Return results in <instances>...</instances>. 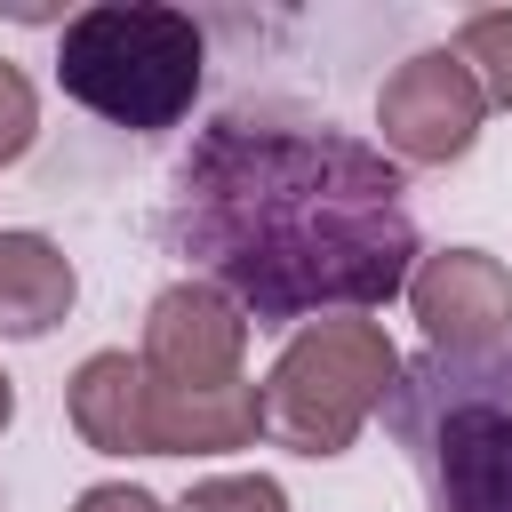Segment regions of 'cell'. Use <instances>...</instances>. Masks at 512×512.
I'll return each instance as SVG.
<instances>
[{"label":"cell","instance_id":"6da1fadb","mask_svg":"<svg viewBox=\"0 0 512 512\" xmlns=\"http://www.w3.org/2000/svg\"><path fill=\"white\" fill-rule=\"evenodd\" d=\"M168 240L256 328H304L408 296L424 256L400 168L320 120L224 112L176 160Z\"/></svg>","mask_w":512,"mask_h":512},{"label":"cell","instance_id":"7a4b0ae2","mask_svg":"<svg viewBox=\"0 0 512 512\" xmlns=\"http://www.w3.org/2000/svg\"><path fill=\"white\" fill-rule=\"evenodd\" d=\"M376 416L408 448L432 512H512V344L400 360Z\"/></svg>","mask_w":512,"mask_h":512},{"label":"cell","instance_id":"3957f363","mask_svg":"<svg viewBox=\"0 0 512 512\" xmlns=\"http://www.w3.org/2000/svg\"><path fill=\"white\" fill-rule=\"evenodd\" d=\"M200 72H208V40L168 0H96L56 32V88L80 112L136 136L176 128L200 96Z\"/></svg>","mask_w":512,"mask_h":512},{"label":"cell","instance_id":"277c9868","mask_svg":"<svg viewBox=\"0 0 512 512\" xmlns=\"http://www.w3.org/2000/svg\"><path fill=\"white\" fill-rule=\"evenodd\" d=\"M400 384V344L368 312L304 320L264 376V432L288 456H344Z\"/></svg>","mask_w":512,"mask_h":512},{"label":"cell","instance_id":"5b68a950","mask_svg":"<svg viewBox=\"0 0 512 512\" xmlns=\"http://www.w3.org/2000/svg\"><path fill=\"white\" fill-rule=\"evenodd\" d=\"M376 128H384L376 152H392V168H448V160H464V152L480 144L488 96H480V80H472L448 48H416L408 64L384 72V88H376Z\"/></svg>","mask_w":512,"mask_h":512},{"label":"cell","instance_id":"8992f818","mask_svg":"<svg viewBox=\"0 0 512 512\" xmlns=\"http://www.w3.org/2000/svg\"><path fill=\"white\" fill-rule=\"evenodd\" d=\"M408 312L424 352H496L512 344V264L488 248H432L408 272Z\"/></svg>","mask_w":512,"mask_h":512},{"label":"cell","instance_id":"52a82bcc","mask_svg":"<svg viewBox=\"0 0 512 512\" xmlns=\"http://www.w3.org/2000/svg\"><path fill=\"white\" fill-rule=\"evenodd\" d=\"M144 376L160 384H232L248 360V312L208 280H168L144 304Z\"/></svg>","mask_w":512,"mask_h":512},{"label":"cell","instance_id":"ba28073f","mask_svg":"<svg viewBox=\"0 0 512 512\" xmlns=\"http://www.w3.org/2000/svg\"><path fill=\"white\" fill-rule=\"evenodd\" d=\"M144 424L152 456H232L264 440V384H160L144 376Z\"/></svg>","mask_w":512,"mask_h":512},{"label":"cell","instance_id":"9c48e42d","mask_svg":"<svg viewBox=\"0 0 512 512\" xmlns=\"http://www.w3.org/2000/svg\"><path fill=\"white\" fill-rule=\"evenodd\" d=\"M64 416L80 432V448L96 456H152V424H144V360L128 344L88 352L64 376Z\"/></svg>","mask_w":512,"mask_h":512},{"label":"cell","instance_id":"30bf717a","mask_svg":"<svg viewBox=\"0 0 512 512\" xmlns=\"http://www.w3.org/2000/svg\"><path fill=\"white\" fill-rule=\"evenodd\" d=\"M80 304V272L72 256L48 240V232H0V336L8 344H32L48 328H64Z\"/></svg>","mask_w":512,"mask_h":512},{"label":"cell","instance_id":"8fae6325","mask_svg":"<svg viewBox=\"0 0 512 512\" xmlns=\"http://www.w3.org/2000/svg\"><path fill=\"white\" fill-rule=\"evenodd\" d=\"M448 56L480 80L488 112H512V8H472L448 40Z\"/></svg>","mask_w":512,"mask_h":512},{"label":"cell","instance_id":"7c38bea8","mask_svg":"<svg viewBox=\"0 0 512 512\" xmlns=\"http://www.w3.org/2000/svg\"><path fill=\"white\" fill-rule=\"evenodd\" d=\"M168 512H288V488L272 472H208L192 480Z\"/></svg>","mask_w":512,"mask_h":512},{"label":"cell","instance_id":"4fadbf2b","mask_svg":"<svg viewBox=\"0 0 512 512\" xmlns=\"http://www.w3.org/2000/svg\"><path fill=\"white\" fill-rule=\"evenodd\" d=\"M32 136H40V96H32V80L0 56V168H8V160H24V152H32Z\"/></svg>","mask_w":512,"mask_h":512},{"label":"cell","instance_id":"5bb4252c","mask_svg":"<svg viewBox=\"0 0 512 512\" xmlns=\"http://www.w3.org/2000/svg\"><path fill=\"white\" fill-rule=\"evenodd\" d=\"M72 512H168V504L152 488H136V480H96V488L72 496Z\"/></svg>","mask_w":512,"mask_h":512},{"label":"cell","instance_id":"9a60e30c","mask_svg":"<svg viewBox=\"0 0 512 512\" xmlns=\"http://www.w3.org/2000/svg\"><path fill=\"white\" fill-rule=\"evenodd\" d=\"M8 424H16V376L0 368V432H8Z\"/></svg>","mask_w":512,"mask_h":512}]
</instances>
